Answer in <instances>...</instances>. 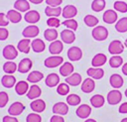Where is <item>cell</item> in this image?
<instances>
[{
	"instance_id": "cell-33",
	"label": "cell",
	"mask_w": 127,
	"mask_h": 122,
	"mask_svg": "<svg viewBox=\"0 0 127 122\" xmlns=\"http://www.w3.org/2000/svg\"><path fill=\"white\" fill-rule=\"evenodd\" d=\"M6 15H7L9 21H10L11 23H14V24L19 23V22L22 20V15H21V13H20L19 11L15 10V9L9 10Z\"/></svg>"
},
{
	"instance_id": "cell-40",
	"label": "cell",
	"mask_w": 127,
	"mask_h": 122,
	"mask_svg": "<svg viewBox=\"0 0 127 122\" xmlns=\"http://www.w3.org/2000/svg\"><path fill=\"white\" fill-rule=\"evenodd\" d=\"M80 97L79 95L77 94H74V93H71V94H68L66 96V103L67 105H70V106H76V105H79L80 103Z\"/></svg>"
},
{
	"instance_id": "cell-15",
	"label": "cell",
	"mask_w": 127,
	"mask_h": 122,
	"mask_svg": "<svg viewBox=\"0 0 127 122\" xmlns=\"http://www.w3.org/2000/svg\"><path fill=\"white\" fill-rule=\"evenodd\" d=\"M77 14V9L73 5H66L63 8L62 11V16L64 19H73Z\"/></svg>"
},
{
	"instance_id": "cell-52",
	"label": "cell",
	"mask_w": 127,
	"mask_h": 122,
	"mask_svg": "<svg viewBox=\"0 0 127 122\" xmlns=\"http://www.w3.org/2000/svg\"><path fill=\"white\" fill-rule=\"evenodd\" d=\"M3 122H19L18 119L15 117V116H11V115H6L3 117L2 119Z\"/></svg>"
},
{
	"instance_id": "cell-10",
	"label": "cell",
	"mask_w": 127,
	"mask_h": 122,
	"mask_svg": "<svg viewBox=\"0 0 127 122\" xmlns=\"http://www.w3.org/2000/svg\"><path fill=\"white\" fill-rule=\"evenodd\" d=\"M52 111H53L54 114L64 116V115L67 114V112H68V105L65 102H62V101L61 102H57V103L54 104Z\"/></svg>"
},
{
	"instance_id": "cell-37",
	"label": "cell",
	"mask_w": 127,
	"mask_h": 122,
	"mask_svg": "<svg viewBox=\"0 0 127 122\" xmlns=\"http://www.w3.org/2000/svg\"><path fill=\"white\" fill-rule=\"evenodd\" d=\"M115 30L119 33L127 32V17H123L115 23Z\"/></svg>"
},
{
	"instance_id": "cell-29",
	"label": "cell",
	"mask_w": 127,
	"mask_h": 122,
	"mask_svg": "<svg viewBox=\"0 0 127 122\" xmlns=\"http://www.w3.org/2000/svg\"><path fill=\"white\" fill-rule=\"evenodd\" d=\"M16 83V77L12 74H5L1 78V84L6 88H12Z\"/></svg>"
},
{
	"instance_id": "cell-44",
	"label": "cell",
	"mask_w": 127,
	"mask_h": 122,
	"mask_svg": "<svg viewBox=\"0 0 127 122\" xmlns=\"http://www.w3.org/2000/svg\"><path fill=\"white\" fill-rule=\"evenodd\" d=\"M62 25L65 26L67 29L72 30V31H76V29L78 27V24L74 19H65L64 21L62 22Z\"/></svg>"
},
{
	"instance_id": "cell-16",
	"label": "cell",
	"mask_w": 127,
	"mask_h": 122,
	"mask_svg": "<svg viewBox=\"0 0 127 122\" xmlns=\"http://www.w3.org/2000/svg\"><path fill=\"white\" fill-rule=\"evenodd\" d=\"M33 66V62L30 59L28 58H24L20 61L19 64H18V71L21 73H27Z\"/></svg>"
},
{
	"instance_id": "cell-6",
	"label": "cell",
	"mask_w": 127,
	"mask_h": 122,
	"mask_svg": "<svg viewBox=\"0 0 127 122\" xmlns=\"http://www.w3.org/2000/svg\"><path fill=\"white\" fill-rule=\"evenodd\" d=\"M61 36V40L63 43L64 44H67V45H70L72 44L74 41H75V34H74V31L72 30H69V29H64L61 32L60 34Z\"/></svg>"
},
{
	"instance_id": "cell-17",
	"label": "cell",
	"mask_w": 127,
	"mask_h": 122,
	"mask_svg": "<svg viewBox=\"0 0 127 122\" xmlns=\"http://www.w3.org/2000/svg\"><path fill=\"white\" fill-rule=\"evenodd\" d=\"M30 108L36 113H41L46 109V102L43 99H40V98L34 99L30 103Z\"/></svg>"
},
{
	"instance_id": "cell-11",
	"label": "cell",
	"mask_w": 127,
	"mask_h": 122,
	"mask_svg": "<svg viewBox=\"0 0 127 122\" xmlns=\"http://www.w3.org/2000/svg\"><path fill=\"white\" fill-rule=\"evenodd\" d=\"M24 19L27 23L31 24V25H34L36 23H38L41 19V16H40V13L36 10H29L28 12L25 13V16H24Z\"/></svg>"
},
{
	"instance_id": "cell-43",
	"label": "cell",
	"mask_w": 127,
	"mask_h": 122,
	"mask_svg": "<svg viewBox=\"0 0 127 122\" xmlns=\"http://www.w3.org/2000/svg\"><path fill=\"white\" fill-rule=\"evenodd\" d=\"M57 92L60 95H68L69 92V85L66 82L59 83L57 86Z\"/></svg>"
},
{
	"instance_id": "cell-38",
	"label": "cell",
	"mask_w": 127,
	"mask_h": 122,
	"mask_svg": "<svg viewBox=\"0 0 127 122\" xmlns=\"http://www.w3.org/2000/svg\"><path fill=\"white\" fill-rule=\"evenodd\" d=\"M83 22L84 24L87 26V27H90V28H94L97 26L98 24V19L97 17L93 16V15H86L84 18H83Z\"/></svg>"
},
{
	"instance_id": "cell-53",
	"label": "cell",
	"mask_w": 127,
	"mask_h": 122,
	"mask_svg": "<svg viewBox=\"0 0 127 122\" xmlns=\"http://www.w3.org/2000/svg\"><path fill=\"white\" fill-rule=\"evenodd\" d=\"M118 111H119V113H121V114H126V113H127V102H123V103L119 106Z\"/></svg>"
},
{
	"instance_id": "cell-25",
	"label": "cell",
	"mask_w": 127,
	"mask_h": 122,
	"mask_svg": "<svg viewBox=\"0 0 127 122\" xmlns=\"http://www.w3.org/2000/svg\"><path fill=\"white\" fill-rule=\"evenodd\" d=\"M65 82L68 84V85H71V86H77L79 84H81L82 82V78H81V75L77 72H73L71 73L69 76L65 77Z\"/></svg>"
},
{
	"instance_id": "cell-35",
	"label": "cell",
	"mask_w": 127,
	"mask_h": 122,
	"mask_svg": "<svg viewBox=\"0 0 127 122\" xmlns=\"http://www.w3.org/2000/svg\"><path fill=\"white\" fill-rule=\"evenodd\" d=\"M59 36V33L57 31V29L55 28H50V29H46L44 32V38L49 41V42H54L57 40Z\"/></svg>"
},
{
	"instance_id": "cell-13",
	"label": "cell",
	"mask_w": 127,
	"mask_h": 122,
	"mask_svg": "<svg viewBox=\"0 0 127 122\" xmlns=\"http://www.w3.org/2000/svg\"><path fill=\"white\" fill-rule=\"evenodd\" d=\"M40 33V29L39 27H37L36 25H30L28 27H26L23 32H22V35L23 37H25L26 39H31V38H35L39 35Z\"/></svg>"
},
{
	"instance_id": "cell-7",
	"label": "cell",
	"mask_w": 127,
	"mask_h": 122,
	"mask_svg": "<svg viewBox=\"0 0 127 122\" xmlns=\"http://www.w3.org/2000/svg\"><path fill=\"white\" fill-rule=\"evenodd\" d=\"M122 99V93L118 89H112L107 94V103L110 105L118 104Z\"/></svg>"
},
{
	"instance_id": "cell-58",
	"label": "cell",
	"mask_w": 127,
	"mask_h": 122,
	"mask_svg": "<svg viewBox=\"0 0 127 122\" xmlns=\"http://www.w3.org/2000/svg\"><path fill=\"white\" fill-rule=\"evenodd\" d=\"M124 46L127 48V39H126V40H125V42H124Z\"/></svg>"
},
{
	"instance_id": "cell-24",
	"label": "cell",
	"mask_w": 127,
	"mask_h": 122,
	"mask_svg": "<svg viewBox=\"0 0 127 122\" xmlns=\"http://www.w3.org/2000/svg\"><path fill=\"white\" fill-rule=\"evenodd\" d=\"M42 94V89L39 85L37 84H33L30 86L28 92H27V97L31 100H34V99H37L41 96Z\"/></svg>"
},
{
	"instance_id": "cell-27",
	"label": "cell",
	"mask_w": 127,
	"mask_h": 122,
	"mask_svg": "<svg viewBox=\"0 0 127 122\" xmlns=\"http://www.w3.org/2000/svg\"><path fill=\"white\" fill-rule=\"evenodd\" d=\"M45 83L49 87L58 86V84L60 83V76H59V74L58 73H55V72L49 73L48 76L45 79Z\"/></svg>"
},
{
	"instance_id": "cell-12",
	"label": "cell",
	"mask_w": 127,
	"mask_h": 122,
	"mask_svg": "<svg viewBox=\"0 0 127 122\" xmlns=\"http://www.w3.org/2000/svg\"><path fill=\"white\" fill-rule=\"evenodd\" d=\"M64 50V44L60 40H56L54 42H51L49 46V52L52 54V56H59Z\"/></svg>"
},
{
	"instance_id": "cell-36",
	"label": "cell",
	"mask_w": 127,
	"mask_h": 122,
	"mask_svg": "<svg viewBox=\"0 0 127 122\" xmlns=\"http://www.w3.org/2000/svg\"><path fill=\"white\" fill-rule=\"evenodd\" d=\"M17 69H18V65L16 64V62L12 61H7L3 64V70L6 74H13Z\"/></svg>"
},
{
	"instance_id": "cell-28",
	"label": "cell",
	"mask_w": 127,
	"mask_h": 122,
	"mask_svg": "<svg viewBox=\"0 0 127 122\" xmlns=\"http://www.w3.org/2000/svg\"><path fill=\"white\" fill-rule=\"evenodd\" d=\"M30 86L28 84V81L25 80H20L15 84V91L18 95H24L27 94Z\"/></svg>"
},
{
	"instance_id": "cell-8",
	"label": "cell",
	"mask_w": 127,
	"mask_h": 122,
	"mask_svg": "<svg viewBox=\"0 0 127 122\" xmlns=\"http://www.w3.org/2000/svg\"><path fill=\"white\" fill-rule=\"evenodd\" d=\"M25 110V105L22 103V102H19V101H15L13 102L9 108H8V113L9 115L11 116H18L20 115L21 113H23V111Z\"/></svg>"
},
{
	"instance_id": "cell-54",
	"label": "cell",
	"mask_w": 127,
	"mask_h": 122,
	"mask_svg": "<svg viewBox=\"0 0 127 122\" xmlns=\"http://www.w3.org/2000/svg\"><path fill=\"white\" fill-rule=\"evenodd\" d=\"M121 70H122V73H123L124 75H127V62L123 63V65H122V68H121Z\"/></svg>"
},
{
	"instance_id": "cell-59",
	"label": "cell",
	"mask_w": 127,
	"mask_h": 122,
	"mask_svg": "<svg viewBox=\"0 0 127 122\" xmlns=\"http://www.w3.org/2000/svg\"><path fill=\"white\" fill-rule=\"evenodd\" d=\"M124 94H125V96H126V97H127V88H126V89H125V91H124Z\"/></svg>"
},
{
	"instance_id": "cell-48",
	"label": "cell",
	"mask_w": 127,
	"mask_h": 122,
	"mask_svg": "<svg viewBox=\"0 0 127 122\" xmlns=\"http://www.w3.org/2000/svg\"><path fill=\"white\" fill-rule=\"evenodd\" d=\"M10 23L7 15H5L4 13H0V27H6L8 26Z\"/></svg>"
},
{
	"instance_id": "cell-20",
	"label": "cell",
	"mask_w": 127,
	"mask_h": 122,
	"mask_svg": "<svg viewBox=\"0 0 127 122\" xmlns=\"http://www.w3.org/2000/svg\"><path fill=\"white\" fill-rule=\"evenodd\" d=\"M60 74L62 76H69L71 73H73V64L70 61H64L59 68Z\"/></svg>"
},
{
	"instance_id": "cell-5",
	"label": "cell",
	"mask_w": 127,
	"mask_h": 122,
	"mask_svg": "<svg viewBox=\"0 0 127 122\" xmlns=\"http://www.w3.org/2000/svg\"><path fill=\"white\" fill-rule=\"evenodd\" d=\"M66 56L70 61H77L82 58V51L80 48L72 46L67 50Z\"/></svg>"
},
{
	"instance_id": "cell-49",
	"label": "cell",
	"mask_w": 127,
	"mask_h": 122,
	"mask_svg": "<svg viewBox=\"0 0 127 122\" xmlns=\"http://www.w3.org/2000/svg\"><path fill=\"white\" fill-rule=\"evenodd\" d=\"M8 36H9V31L4 27H0V41L7 40Z\"/></svg>"
},
{
	"instance_id": "cell-55",
	"label": "cell",
	"mask_w": 127,
	"mask_h": 122,
	"mask_svg": "<svg viewBox=\"0 0 127 122\" xmlns=\"http://www.w3.org/2000/svg\"><path fill=\"white\" fill-rule=\"evenodd\" d=\"M29 2H31V3H33V4H41L44 0H28Z\"/></svg>"
},
{
	"instance_id": "cell-39",
	"label": "cell",
	"mask_w": 127,
	"mask_h": 122,
	"mask_svg": "<svg viewBox=\"0 0 127 122\" xmlns=\"http://www.w3.org/2000/svg\"><path fill=\"white\" fill-rule=\"evenodd\" d=\"M105 0H93L91 3V10L94 12H101L105 8Z\"/></svg>"
},
{
	"instance_id": "cell-19",
	"label": "cell",
	"mask_w": 127,
	"mask_h": 122,
	"mask_svg": "<svg viewBox=\"0 0 127 122\" xmlns=\"http://www.w3.org/2000/svg\"><path fill=\"white\" fill-rule=\"evenodd\" d=\"M106 61H107V57L102 53H98L92 58L91 65H92V67H100L103 64H105Z\"/></svg>"
},
{
	"instance_id": "cell-30",
	"label": "cell",
	"mask_w": 127,
	"mask_h": 122,
	"mask_svg": "<svg viewBox=\"0 0 127 122\" xmlns=\"http://www.w3.org/2000/svg\"><path fill=\"white\" fill-rule=\"evenodd\" d=\"M90 104L92 107L94 108H100L104 105L105 103V98L103 95L101 94H94L93 96H91V98L89 99Z\"/></svg>"
},
{
	"instance_id": "cell-32",
	"label": "cell",
	"mask_w": 127,
	"mask_h": 122,
	"mask_svg": "<svg viewBox=\"0 0 127 122\" xmlns=\"http://www.w3.org/2000/svg\"><path fill=\"white\" fill-rule=\"evenodd\" d=\"M44 78V74L39 70H33L31 71L27 76V81L31 83H37L41 81Z\"/></svg>"
},
{
	"instance_id": "cell-46",
	"label": "cell",
	"mask_w": 127,
	"mask_h": 122,
	"mask_svg": "<svg viewBox=\"0 0 127 122\" xmlns=\"http://www.w3.org/2000/svg\"><path fill=\"white\" fill-rule=\"evenodd\" d=\"M60 19L58 17H50L48 20H47V25L50 27V28H59L60 27Z\"/></svg>"
},
{
	"instance_id": "cell-23",
	"label": "cell",
	"mask_w": 127,
	"mask_h": 122,
	"mask_svg": "<svg viewBox=\"0 0 127 122\" xmlns=\"http://www.w3.org/2000/svg\"><path fill=\"white\" fill-rule=\"evenodd\" d=\"M109 83L110 85L114 88V89H118L120 87H122L123 83H124V80H123V77L118 74V73H113L110 78H109Z\"/></svg>"
},
{
	"instance_id": "cell-14",
	"label": "cell",
	"mask_w": 127,
	"mask_h": 122,
	"mask_svg": "<svg viewBox=\"0 0 127 122\" xmlns=\"http://www.w3.org/2000/svg\"><path fill=\"white\" fill-rule=\"evenodd\" d=\"M117 18H118V15L116 13L115 10H112V9H108L106 11H104L103 15H102V19L105 23L107 24H114L117 22Z\"/></svg>"
},
{
	"instance_id": "cell-3",
	"label": "cell",
	"mask_w": 127,
	"mask_h": 122,
	"mask_svg": "<svg viewBox=\"0 0 127 122\" xmlns=\"http://www.w3.org/2000/svg\"><path fill=\"white\" fill-rule=\"evenodd\" d=\"M64 63V58L61 56H51L44 61V65L48 68L58 67Z\"/></svg>"
},
{
	"instance_id": "cell-56",
	"label": "cell",
	"mask_w": 127,
	"mask_h": 122,
	"mask_svg": "<svg viewBox=\"0 0 127 122\" xmlns=\"http://www.w3.org/2000/svg\"><path fill=\"white\" fill-rule=\"evenodd\" d=\"M84 122H97V121L94 120V119H92V118H87V119H85Z\"/></svg>"
},
{
	"instance_id": "cell-22",
	"label": "cell",
	"mask_w": 127,
	"mask_h": 122,
	"mask_svg": "<svg viewBox=\"0 0 127 122\" xmlns=\"http://www.w3.org/2000/svg\"><path fill=\"white\" fill-rule=\"evenodd\" d=\"M86 73L92 79H101L104 76V70L100 67H89Z\"/></svg>"
},
{
	"instance_id": "cell-26",
	"label": "cell",
	"mask_w": 127,
	"mask_h": 122,
	"mask_svg": "<svg viewBox=\"0 0 127 122\" xmlns=\"http://www.w3.org/2000/svg\"><path fill=\"white\" fill-rule=\"evenodd\" d=\"M31 48L35 53H42L46 49V44L42 39L36 38L31 42Z\"/></svg>"
},
{
	"instance_id": "cell-2",
	"label": "cell",
	"mask_w": 127,
	"mask_h": 122,
	"mask_svg": "<svg viewBox=\"0 0 127 122\" xmlns=\"http://www.w3.org/2000/svg\"><path fill=\"white\" fill-rule=\"evenodd\" d=\"M124 47L125 46L123 45V43L121 41L113 40L112 42H110V44L108 46V53L111 54L112 56H118L123 53Z\"/></svg>"
},
{
	"instance_id": "cell-9",
	"label": "cell",
	"mask_w": 127,
	"mask_h": 122,
	"mask_svg": "<svg viewBox=\"0 0 127 122\" xmlns=\"http://www.w3.org/2000/svg\"><path fill=\"white\" fill-rule=\"evenodd\" d=\"M90 113H91V107L88 104H80L75 110L76 116L81 119H87Z\"/></svg>"
},
{
	"instance_id": "cell-31",
	"label": "cell",
	"mask_w": 127,
	"mask_h": 122,
	"mask_svg": "<svg viewBox=\"0 0 127 122\" xmlns=\"http://www.w3.org/2000/svg\"><path fill=\"white\" fill-rule=\"evenodd\" d=\"M14 9L19 12H28L30 10V3L28 0H16L14 2Z\"/></svg>"
},
{
	"instance_id": "cell-21",
	"label": "cell",
	"mask_w": 127,
	"mask_h": 122,
	"mask_svg": "<svg viewBox=\"0 0 127 122\" xmlns=\"http://www.w3.org/2000/svg\"><path fill=\"white\" fill-rule=\"evenodd\" d=\"M17 50L20 53H24V54L30 53V50H31V41H30V39L24 38V39L20 40L17 44Z\"/></svg>"
},
{
	"instance_id": "cell-47",
	"label": "cell",
	"mask_w": 127,
	"mask_h": 122,
	"mask_svg": "<svg viewBox=\"0 0 127 122\" xmlns=\"http://www.w3.org/2000/svg\"><path fill=\"white\" fill-rule=\"evenodd\" d=\"M8 101H9V96L7 92L0 91V108H4L8 103Z\"/></svg>"
},
{
	"instance_id": "cell-51",
	"label": "cell",
	"mask_w": 127,
	"mask_h": 122,
	"mask_svg": "<svg viewBox=\"0 0 127 122\" xmlns=\"http://www.w3.org/2000/svg\"><path fill=\"white\" fill-rule=\"evenodd\" d=\"M50 122H64V119L63 116L55 114V115H53V116L51 117Z\"/></svg>"
},
{
	"instance_id": "cell-18",
	"label": "cell",
	"mask_w": 127,
	"mask_h": 122,
	"mask_svg": "<svg viewBox=\"0 0 127 122\" xmlns=\"http://www.w3.org/2000/svg\"><path fill=\"white\" fill-rule=\"evenodd\" d=\"M80 88L84 93H90L94 90L95 88V82L91 77H87L85 79H83V81L80 84Z\"/></svg>"
},
{
	"instance_id": "cell-50",
	"label": "cell",
	"mask_w": 127,
	"mask_h": 122,
	"mask_svg": "<svg viewBox=\"0 0 127 122\" xmlns=\"http://www.w3.org/2000/svg\"><path fill=\"white\" fill-rule=\"evenodd\" d=\"M63 0H46V4L50 7H59L61 6Z\"/></svg>"
},
{
	"instance_id": "cell-57",
	"label": "cell",
	"mask_w": 127,
	"mask_h": 122,
	"mask_svg": "<svg viewBox=\"0 0 127 122\" xmlns=\"http://www.w3.org/2000/svg\"><path fill=\"white\" fill-rule=\"evenodd\" d=\"M120 122H127V117H126V118H123V119H122Z\"/></svg>"
},
{
	"instance_id": "cell-4",
	"label": "cell",
	"mask_w": 127,
	"mask_h": 122,
	"mask_svg": "<svg viewBox=\"0 0 127 122\" xmlns=\"http://www.w3.org/2000/svg\"><path fill=\"white\" fill-rule=\"evenodd\" d=\"M2 55L7 61H13L18 57V50L13 45H7L3 48Z\"/></svg>"
},
{
	"instance_id": "cell-42",
	"label": "cell",
	"mask_w": 127,
	"mask_h": 122,
	"mask_svg": "<svg viewBox=\"0 0 127 122\" xmlns=\"http://www.w3.org/2000/svg\"><path fill=\"white\" fill-rule=\"evenodd\" d=\"M113 7H114L115 11H118L120 13H126L127 12V3L124 1H121V0L115 1L113 4Z\"/></svg>"
},
{
	"instance_id": "cell-41",
	"label": "cell",
	"mask_w": 127,
	"mask_h": 122,
	"mask_svg": "<svg viewBox=\"0 0 127 122\" xmlns=\"http://www.w3.org/2000/svg\"><path fill=\"white\" fill-rule=\"evenodd\" d=\"M123 63V59L118 55V56H112L109 59V65L113 68H117L121 66Z\"/></svg>"
},
{
	"instance_id": "cell-45",
	"label": "cell",
	"mask_w": 127,
	"mask_h": 122,
	"mask_svg": "<svg viewBox=\"0 0 127 122\" xmlns=\"http://www.w3.org/2000/svg\"><path fill=\"white\" fill-rule=\"evenodd\" d=\"M26 122H42V117L39 113L32 112V113H29L27 115Z\"/></svg>"
},
{
	"instance_id": "cell-34",
	"label": "cell",
	"mask_w": 127,
	"mask_h": 122,
	"mask_svg": "<svg viewBox=\"0 0 127 122\" xmlns=\"http://www.w3.org/2000/svg\"><path fill=\"white\" fill-rule=\"evenodd\" d=\"M62 11L63 9L61 8V6L59 7H50L47 6L45 8V14L50 18V17H59L60 15H62Z\"/></svg>"
},
{
	"instance_id": "cell-1",
	"label": "cell",
	"mask_w": 127,
	"mask_h": 122,
	"mask_svg": "<svg viewBox=\"0 0 127 122\" xmlns=\"http://www.w3.org/2000/svg\"><path fill=\"white\" fill-rule=\"evenodd\" d=\"M91 36L96 41H104L108 37V30L104 26H96L91 31Z\"/></svg>"
}]
</instances>
